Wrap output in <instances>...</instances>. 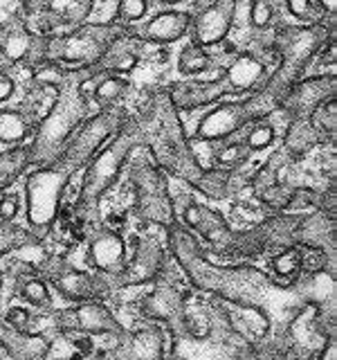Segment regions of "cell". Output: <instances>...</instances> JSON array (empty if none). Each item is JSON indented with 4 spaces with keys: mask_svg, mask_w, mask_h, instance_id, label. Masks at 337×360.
<instances>
[{
    "mask_svg": "<svg viewBox=\"0 0 337 360\" xmlns=\"http://www.w3.org/2000/svg\"><path fill=\"white\" fill-rule=\"evenodd\" d=\"M140 131L142 146L151 153L153 162L164 174H173L185 183L194 185L205 172L191 146L189 135L180 122L178 108L171 104L166 90H157L138 117H133Z\"/></svg>",
    "mask_w": 337,
    "mask_h": 360,
    "instance_id": "1",
    "label": "cell"
},
{
    "mask_svg": "<svg viewBox=\"0 0 337 360\" xmlns=\"http://www.w3.org/2000/svg\"><path fill=\"white\" fill-rule=\"evenodd\" d=\"M333 37H335V20L312 22V25L275 27L272 37H270V50H272L277 59V68L267 75L261 88L267 90L281 104V99L299 82L315 56L324 52L331 43H335Z\"/></svg>",
    "mask_w": 337,
    "mask_h": 360,
    "instance_id": "2",
    "label": "cell"
},
{
    "mask_svg": "<svg viewBox=\"0 0 337 360\" xmlns=\"http://www.w3.org/2000/svg\"><path fill=\"white\" fill-rule=\"evenodd\" d=\"M88 70H70L67 79L61 84L59 99L52 106L34 133V140L27 146L29 151V165L39 167H50L59 160V155L63 153L70 135L79 129V124H84L88 120V106L90 97H86L79 90V82L86 77Z\"/></svg>",
    "mask_w": 337,
    "mask_h": 360,
    "instance_id": "3",
    "label": "cell"
},
{
    "mask_svg": "<svg viewBox=\"0 0 337 360\" xmlns=\"http://www.w3.org/2000/svg\"><path fill=\"white\" fill-rule=\"evenodd\" d=\"M138 146H142L140 131L133 117H128L126 124L104 144V149L86 165V176L81 191H79V207L84 212L97 210V202L119 180L121 169L128 165V158Z\"/></svg>",
    "mask_w": 337,
    "mask_h": 360,
    "instance_id": "4",
    "label": "cell"
},
{
    "mask_svg": "<svg viewBox=\"0 0 337 360\" xmlns=\"http://www.w3.org/2000/svg\"><path fill=\"white\" fill-rule=\"evenodd\" d=\"M121 22H86L61 37H45L48 61L63 65L65 70H90L108 50V45L124 32Z\"/></svg>",
    "mask_w": 337,
    "mask_h": 360,
    "instance_id": "5",
    "label": "cell"
},
{
    "mask_svg": "<svg viewBox=\"0 0 337 360\" xmlns=\"http://www.w3.org/2000/svg\"><path fill=\"white\" fill-rule=\"evenodd\" d=\"M128 178L135 189V210L144 221L157 223L162 228L178 221L166 174L153 162L149 151L142 153V146H138L128 158Z\"/></svg>",
    "mask_w": 337,
    "mask_h": 360,
    "instance_id": "6",
    "label": "cell"
},
{
    "mask_svg": "<svg viewBox=\"0 0 337 360\" xmlns=\"http://www.w3.org/2000/svg\"><path fill=\"white\" fill-rule=\"evenodd\" d=\"M279 108V101L267 93V90L258 88L243 101H227V104L213 106L205 117L198 122L194 140L200 142H223L234 138L250 124L270 117Z\"/></svg>",
    "mask_w": 337,
    "mask_h": 360,
    "instance_id": "7",
    "label": "cell"
},
{
    "mask_svg": "<svg viewBox=\"0 0 337 360\" xmlns=\"http://www.w3.org/2000/svg\"><path fill=\"white\" fill-rule=\"evenodd\" d=\"M126 110L119 106L101 108L84 124H79V129L70 135L63 153L54 165H59L70 176H74L79 169H86V165L104 149V144L126 124Z\"/></svg>",
    "mask_w": 337,
    "mask_h": 360,
    "instance_id": "8",
    "label": "cell"
},
{
    "mask_svg": "<svg viewBox=\"0 0 337 360\" xmlns=\"http://www.w3.org/2000/svg\"><path fill=\"white\" fill-rule=\"evenodd\" d=\"M70 174L59 165L39 167L32 172L25 183V205H27V223L29 234L34 239H43L54 225L61 210L63 189L70 183Z\"/></svg>",
    "mask_w": 337,
    "mask_h": 360,
    "instance_id": "9",
    "label": "cell"
},
{
    "mask_svg": "<svg viewBox=\"0 0 337 360\" xmlns=\"http://www.w3.org/2000/svg\"><path fill=\"white\" fill-rule=\"evenodd\" d=\"M180 219L185 221V228L196 230L216 252L234 257L241 255V232L232 230V225L216 210H209L200 205V202L189 200L180 210Z\"/></svg>",
    "mask_w": 337,
    "mask_h": 360,
    "instance_id": "10",
    "label": "cell"
},
{
    "mask_svg": "<svg viewBox=\"0 0 337 360\" xmlns=\"http://www.w3.org/2000/svg\"><path fill=\"white\" fill-rule=\"evenodd\" d=\"M337 95V77L333 72L299 79L292 86L286 97L281 99L279 110L288 122L290 120H310V115L317 110L324 101L335 99Z\"/></svg>",
    "mask_w": 337,
    "mask_h": 360,
    "instance_id": "11",
    "label": "cell"
},
{
    "mask_svg": "<svg viewBox=\"0 0 337 360\" xmlns=\"http://www.w3.org/2000/svg\"><path fill=\"white\" fill-rule=\"evenodd\" d=\"M236 0H198L191 14V37L202 48L223 43L234 27Z\"/></svg>",
    "mask_w": 337,
    "mask_h": 360,
    "instance_id": "12",
    "label": "cell"
},
{
    "mask_svg": "<svg viewBox=\"0 0 337 360\" xmlns=\"http://www.w3.org/2000/svg\"><path fill=\"white\" fill-rule=\"evenodd\" d=\"M142 313L144 318L153 322L166 324L176 333V338L187 335V304L185 295L180 292L171 281L160 279L155 288L142 300Z\"/></svg>",
    "mask_w": 337,
    "mask_h": 360,
    "instance_id": "13",
    "label": "cell"
},
{
    "mask_svg": "<svg viewBox=\"0 0 337 360\" xmlns=\"http://www.w3.org/2000/svg\"><path fill=\"white\" fill-rule=\"evenodd\" d=\"M59 329L65 333H86V335H124V326L112 315V311L101 302H81L74 309L59 313Z\"/></svg>",
    "mask_w": 337,
    "mask_h": 360,
    "instance_id": "14",
    "label": "cell"
},
{
    "mask_svg": "<svg viewBox=\"0 0 337 360\" xmlns=\"http://www.w3.org/2000/svg\"><path fill=\"white\" fill-rule=\"evenodd\" d=\"M164 266H166V257H164L162 245L155 239L144 236V239L135 241L133 257L126 259L121 273L117 275V281H119V286L149 284V281L162 277Z\"/></svg>",
    "mask_w": 337,
    "mask_h": 360,
    "instance_id": "15",
    "label": "cell"
},
{
    "mask_svg": "<svg viewBox=\"0 0 337 360\" xmlns=\"http://www.w3.org/2000/svg\"><path fill=\"white\" fill-rule=\"evenodd\" d=\"M95 0H43L39 14V37H61L77 27L86 25V18L93 14Z\"/></svg>",
    "mask_w": 337,
    "mask_h": 360,
    "instance_id": "16",
    "label": "cell"
},
{
    "mask_svg": "<svg viewBox=\"0 0 337 360\" xmlns=\"http://www.w3.org/2000/svg\"><path fill=\"white\" fill-rule=\"evenodd\" d=\"M267 59L258 56L252 50H243L234 56L230 65L223 70V79L230 86V95L239 93H256L267 79Z\"/></svg>",
    "mask_w": 337,
    "mask_h": 360,
    "instance_id": "17",
    "label": "cell"
},
{
    "mask_svg": "<svg viewBox=\"0 0 337 360\" xmlns=\"http://www.w3.org/2000/svg\"><path fill=\"white\" fill-rule=\"evenodd\" d=\"M115 360H164V331L157 324H146L131 333L119 335L112 349Z\"/></svg>",
    "mask_w": 337,
    "mask_h": 360,
    "instance_id": "18",
    "label": "cell"
},
{
    "mask_svg": "<svg viewBox=\"0 0 337 360\" xmlns=\"http://www.w3.org/2000/svg\"><path fill=\"white\" fill-rule=\"evenodd\" d=\"M164 90L178 110H194L202 106H211L225 95H230V86L223 77L211 79V82H178Z\"/></svg>",
    "mask_w": 337,
    "mask_h": 360,
    "instance_id": "19",
    "label": "cell"
},
{
    "mask_svg": "<svg viewBox=\"0 0 337 360\" xmlns=\"http://www.w3.org/2000/svg\"><path fill=\"white\" fill-rule=\"evenodd\" d=\"M88 262L97 273L106 277H117L126 264V243L119 232L110 228H101L88 245Z\"/></svg>",
    "mask_w": 337,
    "mask_h": 360,
    "instance_id": "20",
    "label": "cell"
},
{
    "mask_svg": "<svg viewBox=\"0 0 337 360\" xmlns=\"http://www.w3.org/2000/svg\"><path fill=\"white\" fill-rule=\"evenodd\" d=\"M52 284L61 292V297L74 304L81 302H99L101 295H106V281L101 275H90L81 268H61L52 275Z\"/></svg>",
    "mask_w": 337,
    "mask_h": 360,
    "instance_id": "21",
    "label": "cell"
},
{
    "mask_svg": "<svg viewBox=\"0 0 337 360\" xmlns=\"http://www.w3.org/2000/svg\"><path fill=\"white\" fill-rule=\"evenodd\" d=\"M142 41L135 37L131 27H124L119 37L108 45V50L99 59L95 68H90L95 75H126L140 63Z\"/></svg>",
    "mask_w": 337,
    "mask_h": 360,
    "instance_id": "22",
    "label": "cell"
},
{
    "mask_svg": "<svg viewBox=\"0 0 337 360\" xmlns=\"http://www.w3.org/2000/svg\"><path fill=\"white\" fill-rule=\"evenodd\" d=\"M191 27V14L189 11H180V9H164L160 14H155L151 20H146L142 27L133 30L135 37L142 43H157V45H166V43H176L185 37Z\"/></svg>",
    "mask_w": 337,
    "mask_h": 360,
    "instance_id": "23",
    "label": "cell"
},
{
    "mask_svg": "<svg viewBox=\"0 0 337 360\" xmlns=\"http://www.w3.org/2000/svg\"><path fill=\"white\" fill-rule=\"evenodd\" d=\"M297 245L308 250H319L326 257H333L335 250V214L312 212L303 214L297 232Z\"/></svg>",
    "mask_w": 337,
    "mask_h": 360,
    "instance_id": "24",
    "label": "cell"
},
{
    "mask_svg": "<svg viewBox=\"0 0 337 360\" xmlns=\"http://www.w3.org/2000/svg\"><path fill=\"white\" fill-rule=\"evenodd\" d=\"M34 37L37 34H32V30L22 18L5 22L0 27V70H5L11 63L27 61L34 45Z\"/></svg>",
    "mask_w": 337,
    "mask_h": 360,
    "instance_id": "25",
    "label": "cell"
},
{
    "mask_svg": "<svg viewBox=\"0 0 337 360\" xmlns=\"http://www.w3.org/2000/svg\"><path fill=\"white\" fill-rule=\"evenodd\" d=\"M0 347L9 354L11 360H45L50 340L41 333L16 331L0 322Z\"/></svg>",
    "mask_w": 337,
    "mask_h": 360,
    "instance_id": "26",
    "label": "cell"
},
{
    "mask_svg": "<svg viewBox=\"0 0 337 360\" xmlns=\"http://www.w3.org/2000/svg\"><path fill=\"white\" fill-rule=\"evenodd\" d=\"M303 214H277L270 217L261 225H256V232L261 236V241L267 248H290L297 245V232Z\"/></svg>",
    "mask_w": 337,
    "mask_h": 360,
    "instance_id": "27",
    "label": "cell"
},
{
    "mask_svg": "<svg viewBox=\"0 0 337 360\" xmlns=\"http://www.w3.org/2000/svg\"><path fill=\"white\" fill-rule=\"evenodd\" d=\"M322 142H324L322 135L315 131L310 120H290L284 131V146L281 149L286 151L288 158L295 160V158H301L308 151H312Z\"/></svg>",
    "mask_w": 337,
    "mask_h": 360,
    "instance_id": "28",
    "label": "cell"
},
{
    "mask_svg": "<svg viewBox=\"0 0 337 360\" xmlns=\"http://www.w3.org/2000/svg\"><path fill=\"white\" fill-rule=\"evenodd\" d=\"M59 90L61 86L32 82V88L27 90L25 104H22V110H20L22 115H25V120L32 124V129L39 127V124L48 117V112L56 104V99H59Z\"/></svg>",
    "mask_w": 337,
    "mask_h": 360,
    "instance_id": "29",
    "label": "cell"
},
{
    "mask_svg": "<svg viewBox=\"0 0 337 360\" xmlns=\"http://www.w3.org/2000/svg\"><path fill=\"white\" fill-rule=\"evenodd\" d=\"M126 90H128V82L124 77H119V75H97L90 99H93L99 108H110V106H117V101L126 95Z\"/></svg>",
    "mask_w": 337,
    "mask_h": 360,
    "instance_id": "30",
    "label": "cell"
},
{
    "mask_svg": "<svg viewBox=\"0 0 337 360\" xmlns=\"http://www.w3.org/2000/svg\"><path fill=\"white\" fill-rule=\"evenodd\" d=\"M191 187H196L207 198H213V200L232 198V194H230V169L205 167V172L200 174V178Z\"/></svg>",
    "mask_w": 337,
    "mask_h": 360,
    "instance_id": "31",
    "label": "cell"
},
{
    "mask_svg": "<svg viewBox=\"0 0 337 360\" xmlns=\"http://www.w3.org/2000/svg\"><path fill=\"white\" fill-rule=\"evenodd\" d=\"M32 133V124L25 120L20 110L0 108V142L20 144Z\"/></svg>",
    "mask_w": 337,
    "mask_h": 360,
    "instance_id": "32",
    "label": "cell"
},
{
    "mask_svg": "<svg viewBox=\"0 0 337 360\" xmlns=\"http://www.w3.org/2000/svg\"><path fill=\"white\" fill-rule=\"evenodd\" d=\"M27 165H29L27 146H16V149L0 153V194H3V189H7L22 172H25Z\"/></svg>",
    "mask_w": 337,
    "mask_h": 360,
    "instance_id": "33",
    "label": "cell"
},
{
    "mask_svg": "<svg viewBox=\"0 0 337 360\" xmlns=\"http://www.w3.org/2000/svg\"><path fill=\"white\" fill-rule=\"evenodd\" d=\"M209 65H211V54L207 52V48H202V45L194 41L185 45L183 52L178 54V72L185 77L205 72Z\"/></svg>",
    "mask_w": 337,
    "mask_h": 360,
    "instance_id": "34",
    "label": "cell"
},
{
    "mask_svg": "<svg viewBox=\"0 0 337 360\" xmlns=\"http://www.w3.org/2000/svg\"><path fill=\"white\" fill-rule=\"evenodd\" d=\"M303 268V248L290 245L279 250V255L272 259V270L279 279H295L299 270Z\"/></svg>",
    "mask_w": 337,
    "mask_h": 360,
    "instance_id": "35",
    "label": "cell"
},
{
    "mask_svg": "<svg viewBox=\"0 0 337 360\" xmlns=\"http://www.w3.org/2000/svg\"><path fill=\"white\" fill-rule=\"evenodd\" d=\"M310 124L315 127V131L322 135L324 142H333L335 131H337V101L335 99L324 101V104L310 115Z\"/></svg>",
    "mask_w": 337,
    "mask_h": 360,
    "instance_id": "36",
    "label": "cell"
},
{
    "mask_svg": "<svg viewBox=\"0 0 337 360\" xmlns=\"http://www.w3.org/2000/svg\"><path fill=\"white\" fill-rule=\"evenodd\" d=\"M247 18L256 32H270L277 27V3L275 0H250Z\"/></svg>",
    "mask_w": 337,
    "mask_h": 360,
    "instance_id": "37",
    "label": "cell"
},
{
    "mask_svg": "<svg viewBox=\"0 0 337 360\" xmlns=\"http://www.w3.org/2000/svg\"><path fill=\"white\" fill-rule=\"evenodd\" d=\"M250 153L252 151L247 149L243 140H223L218 144L216 153H213V160H216V165L223 169H232V167H239V165L247 162Z\"/></svg>",
    "mask_w": 337,
    "mask_h": 360,
    "instance_id": "38",
    "label": "cell"
},
{
    "mask_svg": "<svg viewBox=\"0 0 337 360\" xmlns=\"http://www.w3.org/2000/svg\"><path fill=\"white\" fill-rule=\"evenodd\" d=\"M243 131H247V133H245V138H243V142H245V146H247L250 151H263V149H267V146L272 144L275 138H277L275 124L270 122L267 117H265V120H258V122H254V124H250V127L243 129Z\"/></svg>",
    "mask_w": 337,
    "mask_h": 360,
    "instance_id": "39",
    "label": "cell"
},
{
    "mask_svg": "<svg viewBox=\"0 0 337 360\" xmlns=\"http://www.w3.org/2000/svg\"><path fill=\"white\" fill-rule=\"evenodd\" d=\"M32 241H37V239H34L29 232L20 230V228H16V225H11V223L0 221V257L14 252L16 248L32 243Z\"/></svg>",
    "mask_w": 337,
    "mask_h": 360,
    "instance_id": "40",
    "label": "cell"
},
{
    "mask_svg": "<svg viewBox=\"0 0 337 360\" xmlns=\"http://www.w3.org/2000/svg\"><path fill=\"white\" fill-rule=\"evenodd\" d=\"M290 196H292V187H288L284 183H275L261 191H256V198L272 210H288Z\"/></svg>",
    "mask_w": 337,
    "mask_h": 360,
    "instance_id": "41",
    "label": "cell"
},
{
    "mask_svg": "<svg viewBox=\"0 0 337 360\" xmlns=\"http://www.w3.org/2000/svg\"><path fill=\"white\" fill-rule=\"evenodd\" d=\"M20 295L25 302H29L32 307H45L50 304V290L48 284L39 277H27L20 286Z\"/></svg>",
    "mask_w": 337,
    "mask_h": 360,
    "instance_id": "42",
    "label": "cell"
},
{
    "mask_svg": "<svg viewBox=\"0 0 337 360\" xmlns=\"http://www.w3.org/2000/svg\"><path fill=\"white\" fill-rule=\"evenodd\" d=\"M288 11L295 18H299L303 25H312V22H324V14L317 9L312 0H286Z\"/></svg>",
    "mask_w": 337,
    "mask_h": 360,
    "instance_id": "43",
    "label": "cell"
},
{
    "mask_svg": "<svg viewBox=\"0 0 337 360\" xmlns=\"http://www.w3.org/2000/svg\"><path fill=\"white\" fill-rule=\"evenodd\" d=\"M146 9H149V0H119L117 3V22L121 25H133L144 18Z\"/></svg>",
    "mask_w": 337,
    "mask_h": 360,
    "instance_id": "44",
    "label": "cell"
},
{
    "mask_svg": "<svg viewBox=\"0 0 337 360\" xmlns=\"http://www.w3.org/2000/svg\"><path fill=\"white\" fill-rule=\"evenodd\" d=\"M5 324L11 326V329H16V331H29V313L20 307L9 309Z\"/></svg>",
    "mask_w": 337,
    "mask_h": 360,
    "instance_id": "45",
    "label": "cell"
},
{
    "mask_svg": "<svg viewBox=\"0 0 337 360\" xmlns=\"http://www.w3.org/2000/svg\"><path fill=\"white\" fill-rule=\"evenodd\" d=\"M16 214H18V200L3 191V194H0V221L11 223L16 219Z\"/></svg>",
    "mask_w": 337,
    "mask_h": 360,
    "instance_id": "46",
    "label": "cell"
},
{
    "mask_svg": "<svg viewBox=\"0 0 337 360\" xmlns=\"http://www.w3.org/2000/svg\"><path fill=\"white\" fill-rule=\"evenodd\" d=\"M14 79H11L5 70H0V104L7 101L11 95H14Z\"/></svg>",
    "mask_w": 337,
    "mask_h": 360,
    "instance_id": "47",
    "label": "cell"
},
{
    "mask_svg": "<svg viewBox=\"0 0 337 360\" xmlns=\"http://www.w3.org/2000/svg\"><path fill=\"white\" fill-rule=\"evenodd\" d=\"M317 9L324 14V18L335 20V11H337V0H312Z\"/></svg>",
    "mask_w": 337,
    "mask_h": 360,
    "instance_id": "48",
    "label": "cell"
},
{
    "mask_svg": "<svg viewBox=\"0 0 337 360\" xmlns=\"http://www.w3.org/2000/svg\"><path fill=\"white\" fill-rule=\"evenodd\" d=\"M319 360H335V342H331L329 347H326V352L322 354Z\"/></svg>",
    "mask_w": 337,
    "mask_h": 360,
    "instance_id": "49",
    "label": "cell"
},
{
    "mask_svg": "<svg viewBox=\"0 0 337 360\" xmlns=\"http://www.w3.org/2000/svg\"><path fill=\"white\" fill-rule=\"evenodd\" d=\"M151 3H157V5H178V3H183V0H151Z\"/></svg>",
    "mask_w": 337,
    "mask_h": 360,
    "instance_id": "50",
    "label": "cell"
}]
</instances>
